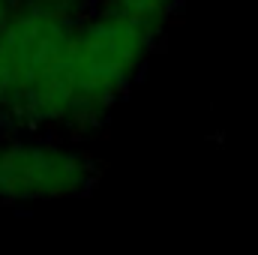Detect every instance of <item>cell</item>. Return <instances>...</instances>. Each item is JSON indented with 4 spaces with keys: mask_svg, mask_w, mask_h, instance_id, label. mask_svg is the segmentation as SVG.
Returning <instances> with one entry per match:
<instances>
[{
    "mask_svg": "<svg viewBox=\"0 0 258 255\" xmlns=\"http://www.w3.org/2000/svg\"><path fill=\"white\" fill-rule=\"evenodd\" d=\"M162 27L99 6L75 21L66 45V81L72 90V129L96 126L135 84Z\"/></svg>",
    "mask_w": 258,
    "mask_h": 255,
    "instance_id": "obj_1",
    "label": "cell"
},
{
    "mask_svg": "<svg viewBox=\"0 0 258 255\" xmlns=\"http://www.w3.org/2000/svg\"><path fill=\"white\" fill-rule=\"evenodd\" d=\"M72 15L42 6L36 0L18 3L0 27V114L27 123L33 102L60 75Z\"/></svg>",
    "mask_w": 258,
    "mask_h": 255,
    "instance_id": "obj_2",
    "label": "cell"
},
{
    "mask_svg": "<svg viewBox=\"0 0 258 255\" xmlns=\"http://www.w3.org/2000/svg\"><path fill=\"white\" fill-rule=\"evenodd\" d=\"M96 168L84 150L57 138H3L0 141V201L33 204L90 192Z\"/></svg>",
    "mask_w": 258,
    "mask_h": 255,
    "instance_id": "obj_3",
    "label": "cell"
},
{
    "mask_svg": "<svg viewBox=\"0 0 258 255\" xmlns=\"http://www.w3.org/2000/svg\"><path fill=\"white\" fill-rule=\"evenodd\" d=\"M102 3L117 12H126L138 21H147L153 27H165V21L171 18L180 0H102Z\"/></svg>",
    "mask_w": 258,
    "mask_h": 255,
    "instance_id": "obj_4",
    "label": "cell"
},
{
    "mask_svg": "<svg viewBox=\"0 0 258 255\" xmlns=\"http://www.w3.org/2000/svg\"><path fill=\"white\" fill-rule=\"evenodd\" d=\"M15 6H18L15 0H0V27H3L6 21H9V15L15 12Z\"/></svg>",
    "mask_w": 258,
    "mask_h": 255,
    "instance_id": "obj_5",
    "label": "cell"
}]
</instances>
